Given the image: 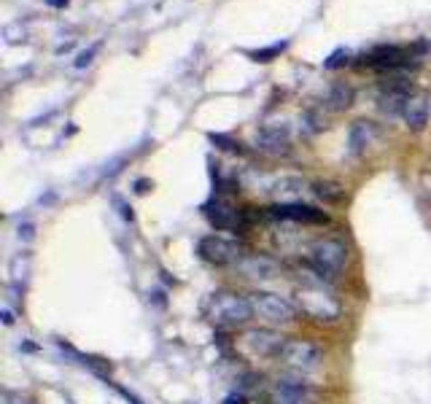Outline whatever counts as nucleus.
<instances>
[{"mask_svg": "<svg viewBox=\"0 0 431 404\" xmlns=\"http://www.w3.org/2000/svg\"><path fill=\"white\" fill-rule=\"evenodd\" d=\"M296 307L318 323H334L343 316V305L334 291L323 283V278H307L294 289Z\"/></svg>", "mask_w": 431, "mask_h": 404, "instance_id": "1", "label": "nucleus"}, {"mask_svg": "<svg viewBox=\"0 0 431 404\" xmlns=\"http://www.w3.org/2000/svg\"><path fill=\"white\" fill-rule=\"evenodd\" d=\"M253 305H251V296H242L238 291H229V289H221L216 294L208 296L205 302V318L221 326V329H235L242 326L253 318Z\"/></svg>", "mask_w": 431, "mask_h": 404, "instance_id": "2", "label": "nucleus"}, {"mask_svg": "<svg viewBox=\"0 0 431 404\" xmlns=\"http://www.w3.org/2000/svg\"><path fill=\"white\" fill-rule=\"evenodd\" d=\"M348 264V245L334 238H323L310 245V267L316 269L318 278L332 280L334 275H340Z\"/></svg>", "mask_w": 431, "mask_h": 404, "instance_id": "3", "label": "nucleus"}, {"mask_svg": "<svg viewBox=\"0 0 431 404\" xmlns=\"http://www.w3.org/2000/svg\"><path fill=\"white\" fill-rule=\"evenodd\" d=\"M280 361L286 364V369H291L294 375L302 377L321 367V350L310 340H289L283 353H280Z\"/></svg>", "mask_w": 431, "mask_h": 404, "instance_id": "4", "label": "nucleus"}, {"mask_svg": "<svg viewBox=\"0 0 431 404\" xmlns=\"http://www.w3.org/2000/svg\"><path fill=\"white\" fill-rule=\"evenodd\" d=\"M251 296V305H253V313L262 316L269 323H291L296 318V307L283 299L280 294H272V291H253Z\"/></svg>", "mask_w": 431, "mask_h": 404, "instance_id": "5", "label": "nucleus"}, {"mask_svg": "<svg viewBox=\"0 0 431 404\" xmlns=\"http://www.w3.org/2000/svg\"><path fill=\"white\" fill-rule=\"evenodd\" d=\"M197 253L208 262V264H216V267H227V264H240V259L245 256L240 251V245L232 240H224L218 235H208L202 238L200 245H197Z\"/></svg>", "mask_w": 431, "mask_h": 404, "instance_id": "6", "label": "nucleus"}, {"mask_svg": "<svg viewBox=\"0 0 431 404\" xmlns=\"http://www.w3.org/2000/svg\"><path fill=\"white\" fill-rule=\"evenodd\" d=\"M316 391L302 380V377H280L272 391H269V404H313Z\"/></svg>", "mask_w": 431, "mask_h": 404, "instance_id": "7", "label": "nucleus"}, {"mask_svg": "<svg viewBox=\"0 0 431 404\" xmlns=\"http://www.w3.org/2000/svg\"><path fill=\"white\" fill-rule=\"evenodd\" d=\"M242 343H245V348L251 350L253 356H262V358H280V353H283L289 340H286L280 331H275V329H251V331H245Z\"/></svg>", "mask_w": 431, "mask_h": 404, "instance_id": "8", "label": "nucleus"}, {"mask_svg": "<svg viewBox=\"0 0 431 404\" xmlns=\"http://www.w3.org/2000/svg\"><path fill=\"white\" fill-rule=\"evenodd\" d=\"M289 143H291V127L286 122H267L256 133V148L262 154H269V157L286 154Z\"/></svg>", "mask_w": 431, "mask_h": 404, "instance_id": "9", "label": "nucleus"}, {"mask_svg": "<svg viewBox=\"0 0 431 404\" xmlns=\"http://www.w3.org/2000/svg\"><path fill=\"white\" fill-rule=\"evenodd\" d=\"M275 218H286V221H296V224H326L329 215L323 211H316L310 205H302V202H278L269 208Z\"/></svg>", "mask_w": 431, "mask_h": 404, "instance_id": "10", "label": "nucleus"}, {"mask_svg": "<svg viewBox=\"0 0 431 404\" xmlns=\"http://www.w3.org/2000/svg\"><path fill=\"white\" fill-rule=\"evenodd\" d=\"M245 278H251V280H275L278 278V262L275 259H269L265 253H245L240 259V264H238Z\"/></svg>", "mask_w": 431, "mask_h": 404, "instance_id": "11", "label": "nucleus"}, {"mask_svg": "<svg viewBox=\"0 0 431 404\" xmlns=\"http://www.w3.org/2000/svg\"><path fill=\"white\" fill-rule=\"evenodd\" d=\"M429 116H431L429 95H423V92H412V95H410V100L404 103V110H402L404 124H407L410 130L421 133V130L429 124Z\"/></svg>", "mask_w": 431, "mask_h": 404, "instance_id": "12", "label": "nucleus"}, {"mask_svg": "<svg viewBox=\"0 0 431 404\" xmlns=\"http://www.w3.org/2000/svg\"><path fill=\"white\" fill-rule=\"evenodd\" d=\"M202 211L208 215V221L218 229H238L240 227V211L221 197H213Z\"/></svg>", "mask_w": 431, "mask_h": 404, "instance_id": "13", "label": "nucleus"}, {"mask_svg": "<svg viewBox=\"0 0 431 404\" xmlns=\"http://www.w3.org/2000/svg\"><path fill=\"white\" fill-rule=\"evenodd\" d=\"M377 137V124L375 122H367V119H361V122H356L353 127H350L348 133V146L353 154H361V151H367L372 143H375Z\"/></svg>", "mask_w": 431, "mask_h": 404, "instance_id": "14", "label": "nucleus"}, {"mask_svg": "<svg viewBox=\"0 0 431 404\" xmlns=\"http://www.w3.org/2000/svg\"><path fill=\"white\" fill-rule=\"evenodd\" d=\"M353 106V89L348 84H334L329 92H326V108L329 110H348Z\"/></svg>", "mask_w": 431, "mask_h": 404, "instance_id": "15", "label": "nucleus"}, {"mask_svg": "<svg viewBox=\"0 0 431 404\" xmlns=\"http://www.w3.org/2000/svg\"><path fill=\"white\" fill-rule=\"evenodd\" d=\"M302 189H305V184L299 178H278L267 191L275 194V197H280V202H294L296 197L302 194Z\"/></svg>", "mask_w": 431, "mask_h": 404, "instance_id": "16", "label": "nucleus"}, {"mask_svg": "<svg viewBox=\"0 0 431 404\" xmlns=\"http://www.w3.org/2000/svg\"><path fill=\"white\" fill-rule=\"evenodd\" d=\"M313 194L326 200V202H340L345 197V189L334 181H318V184H313Z\"/></svg>", "mask_w": 431, "mask_h": 404, "instance_id": "17", "label": "nucleus"}, {"mask_svg": "<svg viewBox=\"0 0 431 404\" xmlns=\"http://www.w3.org/2000/svg\"><path fill=\"white\" fill-rule=\"evenodd\" d=\"M289 44L286 41H280V44H272V46H267V49H259V52H251V57L256 59V62H269L272 57H278V54L283 52Z\"/></svg>", "mask_w": 431, "mask_h": 404, "instance_id": "18", "label": "nucleus"}, {"mask_svg": "<svg viewBox=\"0 0 431 404\" xmlns=\"http://www.w3.org/2000/svg\"><path fill=\"white\" fill-rule=\"evenodd\" d=\"M348 57H350V54L345 52V49H337V52L329 54V59L323 62V68H326V70H337V68L348 65Z\"/></svg>", "mask_w": 431, "mask_h": 404, "instance_id": "19", "label": "nucleus"}, {"mask_svg": "<svg viewBox=\"0 0 431 404\" xmlns=\"http://www.w3.org/2000/svg\"><path fill=\"white\" fill-rule=\"evenodd\" d=\"M100 52V44H95V46H89L86 52H81L79 54V59H76V68H86L92 59H95V54Z\"/></svg>", "mask_w": 431, "mask_h": 404, "instance_id": "20", "label": "nucleus"}, {"mask_svg": "<svg viewBox=\"0 0 431 404\" xmlns=\"http://www.w3.org/2000/svg\"><path fill=\"white\" fill-rule=\"evenodd\" d=\"M70 0H46V6H52V8H65Z\"/></svg>", "mask_w": 431, "mask_h": 404, "instance_id": "21", "label": "nucleus"}, {"mask_svg": "<svg viewBox=\"0 0 431 404\" xmlns=\"http://www.w3.org/2000/svg\"><path fill=\"white\" fill-rule=\"evenodd\" d=\"M224 404H245V396H227Z\"/></svg>", "mask_w": 431, "mask_h": 404, "instance_id": "22", "label": "nucleus"}]
</instances>
